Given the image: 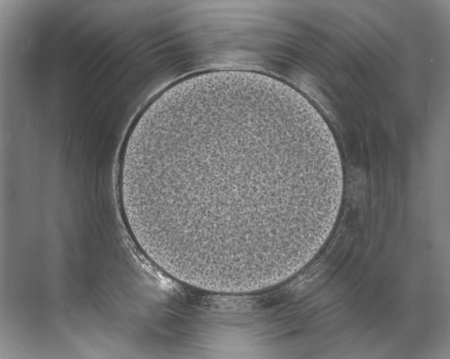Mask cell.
Instances as JSON below:
<instances>
[{
	"label": "cell",
	"instance_id": "6da1fadb",
	"mask_svg": "<svg viewBox=\"0 0 450 359\" xmlns=\"http://www.w3.org/2000/svg\"><path fill=\"white\" fill-rule=\"evenodd\" d=\"M178 226L204 264L241 267L298 250L306 184L286 132L238 120L176 132Z\"/></svg>",
	"mask_w": 450,
	"mask_h": 359
}]
</instances>
